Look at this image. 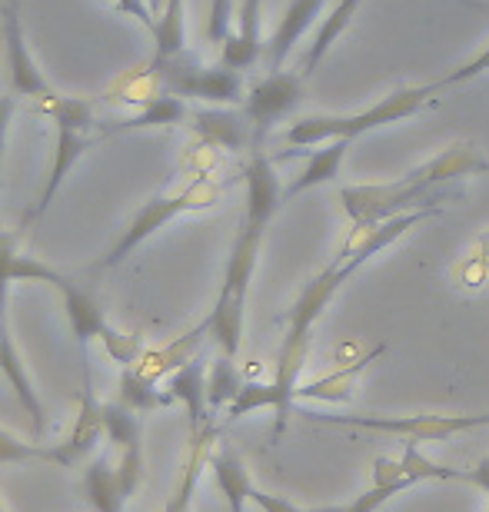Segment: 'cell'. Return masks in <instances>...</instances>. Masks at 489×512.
Wrapping results in <instances>:
<instances>
[{
  "label": "cell",
  "instance_id": "obj_37",
  "mask_svg": "<svg viewBox=\"0 0 489 512\" xmlns=\"http://www.w3.org/2000/svg\"><path fill=\"white\" fill-rule=\"evenodd\" d=\"M110 4H114L117 10H124L127 17H137L147 30L157 24V17H154V10L147 7V0H110Z\"/></svg>",
  "mask_w": 489,
  "mask_h": 512
},
{
  "label": "cell",
  "instance_id": "obj_2",
  "mask_svg": "<svg viewBox=\"0 0 489 512\" xmlns=\"http://www.w3.org/2000/svg\"><path fill=\"white\" fill-rule=\"evenodd\" d=\"M489 160L473 143H453L440 157L416 167L406 177L390 183H353L340 187L343 213L353 230H373L376 223L393 220L400 213L413 210H440L443 203L456 197V190H446L456 180H470L476 173H486Z\"/></svg>",
  "mask_w": 489,
  "mask_h": 512
},
{
  "label": "cell",
  "instance_id": "obj_13",
  "mask_svg": "<svg viewBox=\"0 0 489 512\" xmlns=\"http://www.w3.org/2000/svg\"><path fill=\"white\" fill-rule=\"evenodd\" d=\"M10 283H50V286H64L67 276L54 270L50 263L37 260L17 250V233H7L0 227V306H7V286Z\"/></svg>",
  "mask_w": 489,
  "mask_h": 512
},
{
  "label": "cell",
  "instance_id": "obj_20",
  "mask_svg": "<svg viewBox=\"0 0 489 512\" xmlns=\"http://www.w3.org/2000/svg\"><path fill=\"white\" fill-rule=\"evenodd\" d=\"M154 37V60H150V74L170 67L173 60L187 54V0H170L157 14V24L150 27Z\"/></svg>",
  "mask_w": 489,
  "mask_h": 512
},
{
  "label": "cell",
  "instance_id": "obj_18",
  "mask_svg": "<svg viewBox=\"0 0 489 512\" xmlns=\"http://www.w3.org/2000/svg\"><path fill=\"white\" fill-rule=\"evenodd\" d=\"M193 127H197V133L210 147L220 150H243L247 143H253L250 117L243 110H230V107L193 110Z\"/></svg>",
  "mask_w": 489,
  "mask_h": 512
},
{
  "label": "cell",
  "instance_id": "obj_32",
  "mask_svg": "<svg viewBox=\"0 0 489 512\" xmlns=\"http://www.w3.org/2000/svg\"><path fill=\"white\" fill-rule=\"evenodd\" d=\"M30 459H40V463H44V446L24 443V439L10 436L7 429H0V466L30 463Z\"/></svg>",
  "mask_w": 489,
  "mask_h": 512
},
{
  "label": "cell",
  "instance_id": "obj_8",
  "mask_svg": "<svg viewBox=\"0 0 489 512\" xmlns=\"http://www.w3.org/2000/svg\"><path fill=\"white\" fill-rule=\"evenodd\" d=\"M303 74H287V70H273V74L260 77L250 84L247 97H243V114L250 117L253 143L250 150H263V140L270 137L273 124L290 117L303 100Z\"/></svg>",
  "mask_w": 489,
  "mask_h": 512
},
{
  "label": "cell",
  "instance_id": "obj_17",
  "mask_svg": "<svg viewBox=\"0 0 489 512\" xmlns=\"http://www.w3.org/2000/svg\"><path fill=\"white\" fill-rule=\"evenodd\" d=\"M323 7H326V0H290V7L283 10V17H280L277 30H273V37L267 40V50H263L270 74L283 67V60L290 57V50L297 47L300 37L313 27V20L323 14Z\"/></svg>",
  "mask_w": 489,
  "mask_h": 512
},
{
  "label": "cell",
  "instance_id": "obj_38",
  "mask_svg": "<svg viewBox=\"0 0 489 512\" xmlns=\"http://www.w3.org/2000/svg\"><path fill=\"white\" fill-rule=\"evenodd\" d=\"M167 4H170V0H147V7L154 10V14H160V10L167 7Z\"/></svg>",
  "mask_w": 489,
  "mask_h": 512
},
{
  "label": "cell",
  "instance_id": "obj_12",
  "mask_svg": "<svg viewBox=\"0 0 489 512\" xmlns=\"http://www.w3.org/2000/svg\"><path fill=\"white\" fill-rule=\"evenodd\" d=\"M104 426H107V439L120 453L117 476H120V486H124V496L134 499L140 483H144V463H147L140 413L127 409L124 403H104Z\"/></svg>",
  "mask_w": 489,
  "mask_h": 512
},
{
  "label": "cell",
  "instance_id": "obj_14",
  "mask_svg": "<svg viewBox=\"0 0 489 512\" xmlns=\"http://www.w3.org/2000/svg\"><path fill=\"white\" fill-rule=\"evenodd\" d=\"M213 443H217V423H213V419L207 426H200L197 433H190V449H187V459H183L177 489H173V496L167 499L163 512H193V493H197V486H200L203 469H207L213 459Z\"/></svg>",
  "mask_w": 489,
  "mask_h": 512
},
{
  "label": "cell",
  "instance_id": "obj_1",
  "mask_svg": "<svg viewBox=\"0 0 489 512\" xmlns=\"http://www.w3.org/2000/svg\"><path fill=\"white\" fill-rule=\"evenodd\" d=\"M247 180V207H243L240 230L233 237V247L227 256V270H223V283L217 293V303L207 313L210 320V340L220 346L223 356L237 360L243 343V320H247V293L257 273L260 247L267 237L270 220L277 217L283 203L280 177L273 170V160L263 150H250V163L243 170Z\"/></svg>",
  "mask_w": 489,
  "mask_h": 512
},
{
  "label": "cell",
  "instance_id": "obj_19",
  "mask_svg": "<svg viewBox=\"0 0 489 512\" xmlns=\"http://www.w3.org/2000/svg\"><path fill=\"white\" fill-rule=\"evenodd\" d=\"M167 393L173 403L187 406L190 416V433H197L200 426L210 423V399H207V366L200 356H193L187 366H180L177 373L167 376Z\"/></svg>",
  "mask_w": 489,
  "mask_h": 512
},
{
  "label": "cell",
  "instance_id": "obj_35",
  "mask_svg": "<svg viewBox=\"0 0 489 512\" xmlns=\"http://www.w3.org/2000/svg\"><path fill=\"white\" fill-rule=\"evenodd\" d=\"M250 503L263 509V512H307V509H300V506H293L290 499H283V496H273V493H263V489L253 486V493H250Z\"/></svg>",
  "mask_w": 489,
  "mask_h": 512
},
{
  "label": "cell",
  "instance_id": "obj_5",
  "mask_svg": "<svg viewBox=\"0 0 489 512\" xmlns=\"http://www.w3.org/2000/svg\"><path fill=\"white\" fill-rule=\"evenodd\" d=\"M44 114L57 124V150H54V167L50 177L40 190V197L34 203V210L27 213V220H37L40 213H47V207L54 203L57 190L64 187L67 173L74 170V163L84 157V150L90 147V130H94V104L80 97H54L50 104L40 107Z\"/></svg>",
  "mask_w": 489,
  "mask_h": 512
},
{
  "label": "cell",
  "instance_id": "obj_34",
  "mask_svg": "<svg viewBox=\"0 0 489 512\" xmlns=\"http://www.w3.org/2000/svg\"><path fill=\"white\" fill-rule=\"evenodd\" d=\"M489 70V44L486 47H480L476 54L466 60L463 67H456V70H450L446 77H440L436 80V87H453V84H466V80H473V77H480V74H486Z\"/></svg>",
  "mask_w": 489,
  "mask_h": 512
},
{
  "label": "cell",
  "instance_id": "obj_33",
  "mask_svg": "<svg viewBox=\"0 0 489 512\" xmlns=\"http://www.w3.org/2000/svg\"><path fill=\"white\" fill-rule=\"evenodd\" d=\"M233 34V0H210L207 14V40L223 47V40Z\"/></svg>",
  "mask_w": 489,
  "mask_h": 512
},
{
  "label": "cell",
  "instance_id": "obj_28",
  "mask_svg": "<svg viewBox=\"0 0 489 512\" xmlns=\"http://www.w3.org/2000/svg\"><path fill=\"white\" fill-rule=\"evenodd\" d=\"M183 117H187V104H183V97H173V94H157V97H147V100H144V107H140L134 117L117 120V124L110 127V130L177 127Z\"/></svg>",
  "mask_w": 489,
  "mask_h": 512
},
{
  "label": "cell",
  "instance_id": "obj_23",
  "mask_svg": "<svg viewBox=\"0 0 489 512\" xmlns=\"http://www.w3.org/2000/svg\"><path fill=\"white\" fill-rule=\"evenodd\" d=\"M0 373L7 376V383L14 386V393L20 399V409L30 416V426H34V433H40L44 429V403H40L37 389L34 383H30V376L24 370V363H20V353L14 340H10V333L4 330V336H0Z\"/></svg>",
  "mask_w": 489,
  "mask_h": 512
},
{
  "label": "cell",
  "instance_id": "obj_16",
  "mask_svg": "<svg viewBox=\"0 0 489 512\" xmlns=\"http://www.w3.org/2000/svg\"><path fill=\"white\" fill-rule=\"evenodd\" d=\"M210 336V320L203 316V320L193 326V330H187L183 336H177V340H170L167 346H157V350H144V356L134 363L140 373L150 376L154 383L167 380L170 373H177L180 366H187L193 356L200 353L203 340Z\"/></svg>",
  "mask_w": 489,
  "mask_h": 512
},
{
  "label": "cell",
  "instance_id": "obj_10",
  "mask_svg": "<svg viewBox=\"0 0 489 512\" xmlns=\"http://www.w3.org/2000/svg\"><path fill=\"white\" fill-rule=\"evenodd\" d=\"M107 436L104 426V403L94 393V376H90V366L84 370V389H80V406L74 416V429L54 446H44V463H54L60 469H74L84 459L94 453L100 439Z\"/></svg>",
  "mask_w": 489,
  "mask_h": 512
},
{
  "label": "cell",
  "instance_id": "obj_4",
  "mask_svg": "<svg viewBox=\"0 0 489 512\" xmlns=\"http://www.w3.org/2000/svg\"><path fill=\"white\" fill-rule=\"evenodd\" d=\"M217 200H220V183L210 180V177H197V180H190L187 187L147 200L144 207L137 210V217L130 220V227L120 233V240L110 247V253L104 256V260L94 263V270H110V266L124 263L140 243L150 240L154 233H160L167 223H173L177 217H187V213L210 210Z\"/></svg>",
  "mask_w": 489,
  "mask_h": 512
},
{
  "label": "cell",
  "instance_id": "obj_25",
  "mask_svg": "<svg viewBox=\"0 0 489 512\" xmlns=\"http://www.w3.org/2000/svg\"><path fill=\"white\" fill-rule=\"evenodd\" d=\"M84 496L94 512H124L130 499L124 496V486H120L117 466H110V459H94L84 469Z\"/></svg>",
  "mask_w": 489,
  "mask_h": 512
},
{
  "label": "cell",
  "instance_id": "obj_15",
  "mask_svg": "<svg viewBox=\"0 0 489 512\" xmlns=\"http://www.w3.org/2000/svg\"><path fill=\"white\" fill-rule=\"evenodd\" d=\"M267 44L260 40V0H240L237 30L223 40L220 64L230 70H250L263 57Z\"/></svg>",
  "mask_w": 489,
  "mask_h": 512
},
{
  "label": "cell",
  "instance_id": "obj_11",
  "mask_svg": "<svg viewBox=\"0 0 489 512\" xmlns=\"http://www.w3.org/2000/svg\"><path fill=\"white\" fill-rule=\"evenodd\" d=\"M4 47H7V70H10V90L20 100H34V104H50L57 90L47 84L40 74L34 54L27 47L24 24H20V0H4Z\"/></svg>",
  "mask_w": 489,
  "mask_h": 512
},
{
  "label": "cell",
  "instance_id": "obj_9",
  "mask_svg": "<svg viewBox=\"0 0 489 512\" xmlns=\"http://www.w3.org/2000/svg\"><path fill=\"white\" fill-rule=\"evenodd\" d=\"M163 84V94L173 97H190V100H203V104L213 107H233L243 100V77L240 70L230 67H200V64H183L173 60L170 67H163L154 74Z\"/></svg>",
  "mask_w": 489,
  "mask_h": 512
},
{
  "label": "cell",
  "instance_id": "obj_27",
  "mask_svg": "<svg viewBox=\"0 0 489 512\" xmlns=\"http://www.w3.org/2000/svg\"><path fill=\"white\" fill-rule=\"evenodd\" d=\"M117 403H124L127 409H134V413L144 416V413H154L160 406H170L173 399L167 389H160V383L144 376L137 366H124L120 383H117Z\"/></svg>",
  "mask_w": 489,
  "mask_h": 512
},
{
  "label": "cell",
  "instance_id": "obj_22",
  "mask_svg": "<svg viewBox=\"0 0 489 512\" xmlns=\"http://www.w3.org/2000/svg\"><path fill=\"white\" fill-rule=\"evenodd\" d=\"M383 346H373L366 356H356V360L336 366L333 373L320 376V380H313L307 386H297V403L300 399H317V403H346V399L353 396V383L356 376H360L366 366H370L373 356H380Z\"/></svg>",
  "mask_w": 489,
  "mask_h": 512
},
{
  "label": "cell",
  "instance_id": "obj_29",
  "mask_svg": "<svg viewBox=\"0 0 489 512\" xmlns=\"http://www.w3.org/2000/svg\"><path fill=\"white\" fill-rule=\"evenodd\" d=\"M243 386H247V380L240 376V370L233 366L230 356L220 353V360L210 363V370H207V399H210V409H230L233 399L240 396Z\"/></svg>",
  "mask_w": 489,
  "mask_h": 512
},
{
  "label": "cell",
  "instance_id": "obj_24",
  "mask_svg": "<svg viewBox=\"0 0 489 512\" xmlns=\"http://www.w3.org/2000/svg\"><path fill=\"white\" fill-rule=\"evenodd\" d=\"M360 4H363V0H336L330 14L320 20L317 34H313L310 47H307V57H303V67H300L303 77L317 74V67L323 64V57L330 54V47L336 44V40H340L343 30L353 24V17H356V10H360Z\"/></svg>",
  "mask_w": 489,
  "mask_h": 512
},
{
  "label": "cell",
  "instance_id": "obj_30",
  "mask_svg": "<svg viewBox=\"0 0 489 512\" xmlns=\"http://www.w3.org/2000/svg\"><path fill=\"white\" fill-rule=\"evenodd\" d=\"M400 493H406L403 486H376V483H373L370 489H366V493L353 496L350 503L317 506V509H307V512H376V509H383L393 496H400Z\"/></svg>",
  "mask_w": 489,
  "mask_h": 512
},
{
  "label": "cell",
  "instance_id": "obj_6",
  "mask_svg": "<svg viewBox=\"0 0 489 512\" xmlns=\"http://www.w3.org/2000/svg\"><path fill=\"white\" fill-rule=\"evenodd\" d=\"M330 426L370 429V433L403 436L410 443H443L450 436L489 426V413H416V416H313Z\"/></svg>",
  "mask_w": 489,
  "mask_h": 512
},
{
  "label": "cell",
  "instance_id": "obj_7",
  "mask_svg": "<svg viewBox=\"0 0 489 512\" xmlns=\"http://www.w3.org/2000/svg\"><path fill=\"white\" fill-rule=\"evenodd\" d=\"M60 296H64L70 333L77 336L80 346L100 340L104 353L114 363H120V366H134L140 356H144V340H140V336L117 333L114 326L107 323V316H104V310H100V303L87 290H80V286H74V283L67 280L64 286H60Z\"/></svg>",
  "mask_w": 489,
  "mask_h": 512
},
{
  "label": "cell",
  "instance_id": "obj_31",
  "mask_svg": "<svg viewBox=\"0 0 489 512\" xmlns=\"http://www.w3.org/2000/svg\"><path fill=\"white\" fill-rule=\"evenodd\" d=\"M456 276H460V283L466 290H480L489 276V233L476 243V250L466 256V260L456 266Z\"/></svg>",
  "mask_w": 489,
  "mask_h": 512
},
{
  "label": "cell",
  "instance_id": "obj_36",
  "mask_svg": "<svg viewBox=\"0 0 489 512\" xmlns=\"http://www.w3.org/2000/svg\"><path fill=\"white\" fill-rule=\"evenodd\" d=\"M17 107H20V97H14V94H0V160H4L7 133H10V124H14Z\"/></svg>",
  "mask_w": 489,
  "mask_h": 512
},
{
  "label": "cell",
  "instance_id": "obj_39",
  "mask_svg": "<svg viewBox=\"0 0 489 512\" xmlns=\"http://www.w3.org/2000/svg\"><path fill=\"white\" fill-rule=\"evenodd\" d=\"M0 512H7V509H4V506H0Z\"/></svg>",
  "mask_w": 489,
  "mask_h": 512
},
{
  "label": "cell",
  "instance_id": "obj_3",
  "mask_svg": "<svg viewBox=\"0 0 489 512\" xmlns=\"http://www.w3.org/2000/svg\"><path fill=\"white\" fill-rule=\"evenodd\" d=\"M436 84H426V87H400L393 94H386L376 100L373 107L360 110V114H317V117H300L293 120L283 133V140L297 150H307V147H320V143H330V140H360L363 133L370 130H380V127H390V124H400L406 117H416L426 104H433L436 97Z\"/></svg>",
  "mask_w": 489,
  "mask_h": 512
},
{
  "label": "cell",
  "instance_id": "obj_21",
  "mask_svg": "<svg viewBox=\"0 0 489 512\" xmlns=\"http://www.w3.org/2000/svg\"><path fill=\"white\" fill-rule=\"evenodd\" d=\"M346 150H350V140H330V143H320L317 150H310L303 173L290 183V187H283V200H293V197H300V193L323 187V183L340 177Z\"/></svg>",
  "mask_w": 489,
  "mask_h": 512
},
{
  "label": "cell",
  "instance_id": "obj_26",
  "mask_svg": "<svg viewBox=\"0 0 489 512\" xmlns=\"http://www.w3.org/2000/svg\"><path fill=\"white\" fill-rule=\"evenodd\" d=\"M210 469H213V479H217L223 499H227L230 512H243V506L250 503V493H253L247 463H243L233 449H220V453H213Z\"/></svg>",
  "mask_w": 489,
  "mask_h": 512
}]
</instances>
